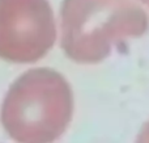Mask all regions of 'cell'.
Instances as JSON below:
<instances>
[{"label":"cell","mask_w":149,"mask_h":143,"mask_svg":"<svg viewBox=\"0 0 149 143\" xmlns=\"http://www.w3.org/2000/svg\"><path fill=\"white\" fill-rule=\"evenodd\" d=\"M136 143H149V122L141 129Z\"/></svg>","instance_id":"obj_4"},{"label":"cell","mask_w":149,"mask_h":143,"mask_svg":"<svg viewBox=\"0 0 149 143\" xmlns=\"http://www.w3.org/2000/svg\"><path fill=\"white\" fill-rule=\"evenodd\" d=\"M56 28L47 0H0V58L29 63L54 45Z\"/></svg>","instance_id":"obj_3"},{"label":"cell","mask_w":149,"mask_h":143,"mask_svg":"<svg viewBox=\"0 0 149 143\" xmlns=\"http://www.w3.org/2000/svg\"><path fill=\"white\" fill-rule=\"evenodd\" d=\"M140 1H141V3H144L145 5H148V7H149V0H140Z\"/></svg>","instance_id":"obj_5"},{"label":"cell","mask_w":149,"mask_h":143,"mask_svg":"<svg viewBox=\"0 0 149 143\" xmlns=\"http://www.w3.org/2000/svg\"><path fill=\"white\" fill-rule=\"evenodd\" d=\"M62 46L71 59L94 63L148 29L147 12L134 0H64Z\"/></svg>","instance_id":"obj_2"},{"label":"cell","mask_w":149,"mask_h":143,"mask_svg":"<svg viewBox=\"0 0 149 143\" xmlns=\"http://www.w3.org/2000/svg\"><path fill=\"white\" fill-rule=\"evenodd\" d=\"M72 110L68 81L54 70L33 68L9 87L0 118L15 142L52 143L65 131Z\"/></svg>","instance_id":"obj_1"}]
</instances>
